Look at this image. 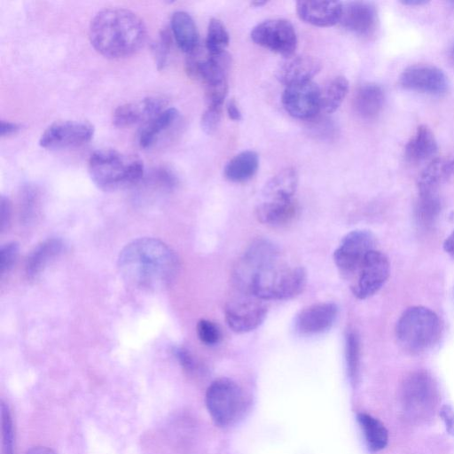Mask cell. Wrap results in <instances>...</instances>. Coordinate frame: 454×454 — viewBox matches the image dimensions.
Here are the masks:
<instances>
[{
	"label": "cell",
	"mask_w": 454,
	"mask_h": 454,
	"mask_svg": "<svg viewBox=\"0 0 454 454\" xmlns=\"http://www.w3.org/2000/svg\"><path fill=\"white\" fill-rule=\"evenodd\" d=\"M282 103L293 117L312 118L320 111V89L312 81L286 86Z\"/></svg>",
	"instance_id": "5bb4252c"
},
{
	"label": "cell",
	"mask_w": 454,
	"mask_h": 454,
	"mask_svg": "<svg viewBox=\"0 0 454 454\" xmlns=\"http://www.w3.org/2000/svg\"><path fill=\"white\" fill-rule=\"evenodd\" d=\"M197 334L199 339L206 345H215L222 338L221 331L214 322L200 319L197 324Z\"/></svg>",
	"instance_id": "74e56055"
},
{
	"label": "cell",
	"mask_w": 454,
	"mask_h": 454,
	"mask_svg": "<svg viewBox=\"0 0 454 454\" xmlns=\"http://www.w3.org/2000/svg\"><path fill=\"white\" fill-rule=\"evenodd\" d=\"M174 355L178 359L180 364L187 370H192L195 366L194 360L191 354L183 348H176L173 350Z\"/></svg>",
	"instance_id": "b9f144b4"
},
{
	"label": "cell",
	"mask_w": 454,
	"mask_h": 454,
	"mask_svg": "<svg viewBox=\"0 0 454 454\" xmlns=\"http://www.w3.org/2000/svg\"><path fill=\"white\" fill-rule=\"evenodd\" d=\"M401 4L403 5H409V6H417V5H423L428 3V1L426 0H402L400 1Z\"/></svg>",
	"instance_id": "c3c4849f"
},
{
	"label": "cell",
	"mask_w": 454,
	"mask_h": 454,
	"mask_svg": "<svg viewBox=\"0 0 454 454\" xmlns=\"http://www.w3.org/2000/svg\"><path fill=\"white\" fill-rule=\"evenodd\" d=\"M88 169L93 183L105 192L132 186L144 176V164L140 159L113 149H101L91 153Z\"/></svg>",
	"instance_id": "3957f363"
},
{
	"label": "cell",
	"mask_w": 454,
	"mask_h": 454,
	"mask_svg": "<svg viewBox=\"0 0 454 454\" xmlns=\"http://www.w3.org/2000/svg\"><path fill=\"white\" fill-rule=\"evenodd\" d=\"M452 54H453V57H454V46H453V49H452Z\"/></svg>",
	"instance_id": "f907efd6"
},
{
	"label": "cell",
	"mask_w": 454,
	"mask_h": 454,
	"mask_svg": "<svg viewBox=\"0 0 454 454\" xmlns=\"http://www.w3.org/2000/svg\"><path fill=\"white\" fill-rule=\"evenodd\" d=\"M342 3L337 1H298L296 12L304 22L321 27L340 22Z\"/></svg>",
	"instance_id": "d6986e66"
},
{
	"label": "cell",
	"mask_w": 454,
	"mask_h": 454,
	"mask_svg": "<svg viewBox=\"0 0 454 454\" xmlns=\"http://www.w3.org/2000/svg\"><path fill=\"white\" fill-rule=\"evenodd\" d=\"M253 42L272 52L286 58L294 55L297 35L293 24L283 19L264 20L251 31Z\"/></svg>",
	"instance_id": "8fae6325"
},
{
	"label": "cell",
	"mask_w": 454,
	"mask_h": 454,
	"mask_svg": "<svg viewBox=\"0 0 454 454\" xmlns=\"http://www.w3.org/2000/svg\"><path fill=\"white\" fill-rule=\"evenodd\" d=\"M20 128V125L17 123L2 121L0 124V134L2 137L9 136L16 133Z\"/></svg>",
	"instance_id": "f6af8a7d"
},
{
	"label": "cell",
	"mask_w": 454,
	"mask_h": 454,
	"mask_svg": "<svg viewBox=\"0 0 454 454\" xmlns=\"http://www.w3.org/2000/svg\"><path fill=\"white\" fill-rule=\"evenodd\" d=\"M167 99L160 96H150L138 102L119 106L114 112L113 123L119 128L129 127L142 121H149L166 108Z\"/></svg>",
	"instance_id": "2e32d148"
},
{
	"label": "cell",
	"mask_w": 454,
	"mask_h": 454,
	"mask_svg": "<svg viewBox=\"0 0 454 454\" xmlns=\"http://www.w3.org/2000/svg\"><path fill=\"white\" fill-rule=\"evenodd\" d=\"M389 272L387 257L378 249L371 251L351 280L354 295L359 299L371 297L383 286Z\"/></svg>",
	"instance_id": "7c38bea8"
},
{
	"label": "cell",
	"mask_w": 454,
	"mask_h": 454,
	"mask_svg": "<svg viewBox=\"0 0 454 454\" xmlns=\"http://www.w3.org/2000/svg\"><path fill=\"white\" fill-rule=\"evenodd\" d=\"M171 42V32L164 29L160 32L159 39L152 44V51L159 70L164 69L167 65Z\"/></svg>",
	"instance_id": "d590c367"
},
{
	"label": "cell",
	"mask_w": 454,
	"mask_h": 454,
	"mask_svg": "<svg viewBox=\"0 0 454 454\" xmlns=\"http://www.w3.org/2000/svg\"><path fill=\"white\" fill-rule=\"evenodd\" d=\"M26 454H56V452L45 446H35L29 449Z\"/></svg>",
	"instance_id": "7dc6e473"
},
{
	"label": "cell",
	"mask_w": 454,
	"mask_h": 454,
	"mask_svg": "<svg viewBox=\"0 0 454 454\" xmlns=\"http://www.w3.org/2000/svg\"><path fill=\"white\" fill-rule=\"evenodd\" d=\"M398 397L404 417L419 422L434 414L439 400L436 384L425 371L408 374L400 385Z\"/></svg>",
	"instance_id": "8992f818"
},
{
	"label": "cell",
	"mask_w": 454,
	"mask_h": 454,
	"mask_svg": "<svg viewBox=\"0 0 454 454\" xmlns=\"http://www.w3.org/2000/svg\"><path fill=\"white\" fill-rule=\"evenodd\" d=\"M356 418L368 448L372 451L383 450L388 442V433L384 424L367 413H359Z\"/></svg>",
	"instance_id": "f546056e"
},
{
	"label": "cell",
	"mask_w": 454,
	"mask_h": 454,
	"mask_svg": "<svg viewBox=\"0 0 454 454\" xmlns=\"http://www.w3.org/2000/svg\"><path fill=\"white\" fill-rule=\"evenodd\" d=\"M454 176V153L432 160L418 179L419 192H436L438 186Z\"/></svg>",
	"instance_id": "603a6c76"
},
{
	"label": "cell",
	"mask_w": 454,
	"mask_h": 454,
	"mask_svg": "<svg viewBox=\"0 0 454 454\" xmlns=\"http://www.w3.org/2000/svg\"><path fill=\"white\" fill-rule=\"evenodd\" d=\"M415 217L419 225L431 226L441 212V201L436 192H419Z\"/></svg>",
	"instance_id": "1f68e13d"
},
{
	"label": "cell",
	"mask_w": 454,
	"mask_h": 454,
	"mask_svg": "<svg viewBox=\"0 0 454 454\" xmlns=\"http://www.w3.org/2000/svg\"><path fill=\"white\" fill-rule=\"evenodd\" d=\"M267 310L265 301L252 294L241 293L227 302L225 320L234 332L247 333L256 329L264 321Z\"/></svg>",
	"instance_id": "30bf717a"
},
{
	"label": "cell",
	"mask_w": 454,
	"mask_h": 454,
	"mask_svg": "<svg viewBox=\"0 0 454 454\" xmlns=\"http://www.w3.org/2000/svg\"><path fill=\"white\" fill-rule=\"evenodd\" d=\"M442 323L430 309L412 306L403 312L395 325L399 345L412 354L425 352L440 339Z\"/></svg>",
	"instance_id": "277c9868"
},
{
	"label": "cell",
	"mask_w": 454,
	"mask_h": 454,
	"mask_svg": "<svg viewBox=\"0 0 454 454\" xmlns=\"http://www.w3.org/2000/svg\"><path fill=\"white\" fill-rule=\"evenodd\" d=\"M399 83L406 90L442 95L448 90V79L445 74L432 65H414L403 71Z\"/></svg>",
	"instance_id": "9a60e30c"
},
{
	"label": "cell",
	"mask_w": 454,
	"mask_h": 454,
	"mask_svg": "<svg viewBox=\"0 0 454 454\" xmlns=\"http://www.w3.org/2000/svg\"><path fill=\"white\" fill-rule=\"evenodd\" d=\"M444 251L454 258V231L447 237L443 243Z\"/></svg>",
	"instance_id": "bcb514c9"
},
{
	"label": "cell",
	"mask_w": 454,
	"mask_h": 454,
	"mask_svg": "<svg viewBox=\"0 0 454 454\" xmlns=\"http://www.w3.org/2000/svg\"><path fill=\"white\" fill-rule=\"evenodd\" d=\"M170 31L176 44L190 54L199 47V33L192 16L184 11L175 12L170 20Z\"/></svg>",
	"instance_id": "7402d4cb"
},
{
	"label": "cell",
	"mask_w": 454,
	"mask_h": 454,
	"mask_svg": "<svg viewBox=\"0 0 454 454\" xmlns=\"http://www.w3.org/2000/svg\"><path fill=\"white\" fill-rule=\"evenodd\" d=\"M19 254V246L15 242H10L2 247L0 251V268L4 274L8 271L16 261Z\"/></svg>",
	"instance_id": "ab89813d"
},
{
	"label": "cell",
	"mask_w": 454,
	"mask_h": 454,
	"mask_svg": "<svg viewBox=\"0 0 454 454\" xmlns=\"http://www.w3.org/2000/svg\"><path fill=\"white\" fill-rule=\"evenodd\" d=\"M450 4L454 5V1H451Z\"/></svg>",
	"instance_id": "816d5d0a"
},
{
	"label": "cell",
	"mask_w": 454,
	"mask_h": 454,
	"mask_svg": "<svg viewBox=\"0 0 454 454\" xmlns=\"http://www.w3.org/2000/svg\"><path fill=\"white\" fill-rule=\"evenodd\" d=\"M205 90L207 106H223L228 93L227 79L205 84Z\"/></svg>",
	"instance_id": "8d00e7d4"
},
{
	"label": "cell",
	"mask_w": 454,
	"mask_h": 454,
	"mask_svg": "<svg viewBox=\"0 0 454 454\" xmlns=\"http://www.w3.org/2000/svg\"><path fill=\"white\" fill-rule=\"evenodd\" d=\"M348 86V81L344 76L332 79L320 90V110L326 114L335 112L346 98Z\"/></svg>",
	"instance_id": "4dcf8cb0"
},
{
	"label": "cell",
	"mask_w": 454,
	"mask_h": 454,
	"mask_svg": "<svg viewBox=\"0 0 454 454\" xmlns=\"http://www.w3.org/2000/svg\"><path fill=\"white\" fill-rule=\"evenodd\" d=\"M1 454H14L15 433L11 411L8 405L1 402Z\"/></svg>",
	"instance_id": "e575fe53"
},
{
	"label": "cell",
	"mask_w": 454,
	"mask_h": 454,
	"mask_svg": "<svg viewBox=\"0 0 454 454\" xmlns=\"http://www.w3.org/2000/svg\"><path fill=\"white\" fill-rule=\"evenodd\" d=\"M178 117L179 113L176 108L168 107L153 118L145 121L139 132V145L142 148L150 147L162 132L173 126Z\"/></svg>",
	"instance_id": "83f0119b"
},
{
	"label": "cell",
	"mask_w": 454,
	"mask_h": 454,
	"mask_svg": "<svg viewBox=\"0 0 454 454\" xmlns=\"http://www.w3.org/2000/svg\"><path fill=\"white\" fill-rule=\"evenodd\" d=\"M278 260V247L269 240L253 242L238 261L233 281L240 293H248L254 277L264 267Z\"/></svg>",
	"instance_id": "9c48e42d"
},
{
	"label": "cell",
	"mask_w": 454,
	"mask_h": 454,
	"mask_svg": "<svg viewBox=\"0 0 454 454\" xmlns=\"http://www.w3.org/2000/svg\"><path fill=\"white\" fill-rule=\"evenodd\" d=\"M438 149L433 131L419 125L405 146V157L411 162H421L433 157Z\"/></svg>",
	"instance_id": "cb8c5ba5"
},
{
	"label": "cell",
	"mask_w": 454,
	"mask_h": 454,
	"mask_svg": "<svg viewBox=\"0 0 454 454\" xmlns=\"http://www.w3.org/2000/svg\"><path fill=\"white\" fill-rule=\"evenodd\" d=\"M226 111L230 119L235 121H239L242 119L241 112L238 106V104L234 99L229 100L226 106Z\"/></svg>",
	"instance_id": "ee69618b"
},
{
	"label": "cell",
	"mask_w": 454,
	"mask_h": 454,
	"mask_svg": "<svg viewBox=\"0 0 454 454\" xmlns=\"http://www.w3.org/2000/svg\"><path fill=\"white\" fill-rule=\"evenodd\" d=\"M338 315L333 302H320L302 309L296 317L295 326L302 334H317L330 329Z\"/></svg>",
	"instance_id": "ac0fdd59"
},
{
	"label": "cell",
	"mask_w": 454,
	"mask_h": 454,
	"mask_svg": "<svg viewBox=\"0 0 454 454\" xmlns=\"http://www.w3.org/2000/svg\"><path fill=\"white\" fill-rule=\"evenodd\" d=\"M12 207L7 197H1V229L4 231L8 225L11 218Z\"/></svg>",
	"instance_id": "7bdbcfd3"
},
{
	"label": "cell",
	"mask_w": 454,
	"mask_h": 454,
	"mask_svg": "<svg viewBox=\"0 0 454 454\" xmlns=\"http://www.w3.org/2000/svg\"><path fill=\"white\" fill-rule=\"evenodd\" d=\"M259 157L254 151H244L226 164L224 176L233 183H243L251 179L258 170Z\"/></svg>",
	"instance_id": "4316f807"
},
{
	"label": "cell",
	"mask_w": 454,
	"mask_h": 454,
	"mask_svg": "<svg viewBox=\"0 0 454 454\" xmlns=\"http://www.w3.org/2000/svg\"><path fill=\"white\" fill-rule=\"evenodd\" d=\"M384 90L376 83H366L359 87L354 98V108L364 119L377 116L384 104Z\"/></svg>",
	"instance_id": "484cf974"
},
{
	"label": "cell",
	"mask_w": 454,
	"mask_h": 454,
	"mask_svg": "<svg viewBox=\"0 0 454 454\" xmlns=\"http://www.w3.org/2000/svg\"><path fill=\"white\" fill-rule=\"evenodd\" d=\"M346 364L348 377L352 382H356L359 373L360 344L357 334L349 332L346 336Z\"/></svg>",
	"instance_id": "836d02e7"
},
{
	"label": "cell",
	"mask_w": 454,
	"mask_h": 454,
	"mask_svg": "<svg viewBox=\"0 0 454 454\" xmlns=\"http://www.w3.org/2000/svg\"><path fill=\"white\" fill-rule=\"evenodd\" d=\"M94 128L81 121H60L50 125L41 135L39 145L46 149L59 150L83 145L91 140Z\"/></svg>",
	"instance_id": "4fadbf2b"
},
{
	"label": "cell",
	"mask_w": 454,
	"mask_h": 454,
	"mask_svg": "<svg viewBox=\"0 0 454 454\" xmlns=\"http://www.w3.org/2000/svg\"><path fill=\"white\" fill-rule=\"evenodd\" d=\"M298 185V175L294 168H286L272 176L262 189L263 200H285L294 199Z\"/></svg>",
	"instance_id": "d4e9b609"
},
{
	"label": "cell",
	"mask_w": 454,
	"mask_h": 454,
	"mask_svg": "<svg viewBox=\"0 0 454 454\" xmlns=\"http://www.w3.org/2000/svg\"><path fill=\"white\" fill-rule=\"evenodd\" d=\"M117 266L129 285L147 291L170 286L180 268L176 253L153 238H139L127 244L119 254Z\"/></svg>",
	"instance_id": "6da1fadb"
},
{
	"label": "cell",
	"mask_w": 454,
	"mask_h": 454,
	"mask_svg": "<svg viewBox=\"0 0 454 454\" xmlns=\"http://www.w3.org/2000/svg\"><path fill=\"white\" fill-rule=\"evenodd\" d=\"M62 250L63 243L60 239H50L42 242L34 249L27 260V275L30 278H36Z\"/></svg>",
	"instance_id": "f1b7e54d"
},
{
	"label": "cell",
	"mask_w": 454,
	"mask_h": 454,
	"mask_svg": "<svg viewBox=\"0 0 454 454\" xmlns=\"http://www.w3.org/2000/svg\"><path fill=\"white\" fill-rule=\"evenodd\" d=\"M439 414L444 422L446 430L449 434L454 435V411L450 405H443Z\"/></svg>",
	"instance_id": "60d3db41"
},
{
	"label": "cell",
	"mask_w": 454,
	"mask_h": 454,
	"mask_svg": "<svg viewBox=\"0 0 454 454\" xmlns=\"http://www.w3.org/2000/svg\"><path fill=\"white\" fill-rule=\"evenodd\" d=\"M376 248L374 235L366 230H356L348 233L333 254V260L344 278L355 277L367 254Z\"/></svg>",
	"instance_id": "ba28073f"
},
{
	"label": "cell",
	"mask_w": 454,
	"mask_h": 454,
	"mask_svg": "<svg viewBox=\"0 0 454 454\" xmlns=\"http://www.w3.org/2000/svg\"><path fill=\"white\" fill-rule=\"evenodd\" d=\"M294 199L285 200H263L255 209V215L262 223L282 226L292 222L298 214Z\"/></svg>",
	"instance_id": "44dd1931"
},
{
	"label": "cell",
	"mask_w": 454,
	"mask_h": 454,
	"mask_svg": "<svg viewBox=\"0 0 454 454\" xmlns=\"http://www.w3.org/2000/svg\"><path fill=\"white\" fill-rule=\"evenodd\" d=\"M230 43L229 33L224 25L217 19H211L208 27L205 48L212 55L225 52Z\"/></svg>",
	"instance_id": "d6a6232c"
},
{
	"label": "cell",
	"mask_w": 454,
	"mask_h": 454,
	"mask_svg": "<svg viewBox=\"0 0 454 454\" xmlns=\"http://www.w3.org/2000/svg\"><path fill=\"white\" fill-rule=\"evenodd\" d=\"M306 271L279 259L261 270L253 278L249 294L268 300H285L298 295L305 287Z\"/></svg>",
	"instance_id": "5b68a950"
},
{
	"label": "cell",
	"mask_w": 454,
	"mask_h": 454,
	"mask_svg": "<svg viewBox=\"0 0 454 454\" xmlns=\"http://www.w3.org/2000/svg\"><path fill=\"white\" fill-rule=\"evenodd\" d=\"M340 23L352 33L368 35L377 27V10L368 2L355 1L342 4Z\"/></svg>",
	"instance_id": "e0dca14e"
},
{
	"label": "cell",
	"mask_w": 454,
	"mask_h": 454,
	"mask_svg": "<svg viewBox=\"0 0 454 454\" xmlns=\"http://www.w3.org/2000/svg\"><path fill=\"white\" fill-rule=\"evenodd\" d=\"M223 106H207L201 116V128L208 135L213 134L221 122Z\"/></svg>",
	"instance_id": "f35d334b"
},
{
	"label": "cell",
	"mask_w": 454,
	"mask_h": 454,
	"mask_svg": "<svg viewBox=\"0 0 454 454\" xmlns=\"http://www.w3.org/2000/svg\"><path fill=\"white\" fill-rule=\"evenodd\" d=\"M146 27L134 12L119 7L99 11L91 20L89 37L93 48L110 59L136 53L146 40Z\"/></svg>",
	"instance_id": "7a4b0ae2"
},
{
	"label": "cell",
	"mask_w": 454,
	"mask_h": 454,
	"mask_svg": "<svg viewBox=\"0 0 454 454\" xmlns=\"http://www.w3.org/2000/svg\"><path fill=\"white\" fill-rule=\"evenodd\" d=\"M321 62L310 55H293L282 64L278 77L286 86L312 81L320 71Z\"/></svg>",
	"instance_id": "ffe728a7"
},
{
	"label": "cell",
	"mask_w": 454,
	"mask_h": 454,
	"mask_svg": "<svg viewBox=\"0 0 454 454\" xmlns=\"http://www.w3.org/2000/svg\"><path fill=\"white\" fill-rule=\"evenodd\" d=\"M265 4H267L266 1H254V2H252L251 4L255 6V7H260V6H262L264 5Z\"/></svg>",
	"instance_id": "681fc988"
},
{
	"label": "cell",
	"mask_w": 454,
	"mask_h": 454,
	"mask_svg": "<svg viewBox=\"0 0 454 454\" xmlns=\"http://www.w3.org/2000/svg\"><path fill=\"white\" fill-rule=\"evenodd\" d=\"M205 400L212 419L219 427L233 424L243 412L245 406L242 389L227 378L212 382L207 389Z\"/></svg>",
	"instance_id": "52a82bcc"
}]
</instances>
